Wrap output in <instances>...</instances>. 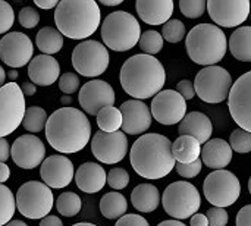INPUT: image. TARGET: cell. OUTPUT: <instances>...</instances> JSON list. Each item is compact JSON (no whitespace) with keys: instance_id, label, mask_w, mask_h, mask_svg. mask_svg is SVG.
Wrapping results in <instances>:
<instances>
[{"instance_id":"obj_1","label":"cell","mask_w":251,"mask_h":226,"mask_svg":"<svg viewBox=\"0 0 251 226\" xmlns=\"http://www.w3.org/2000/svg\"><path fill=\"white\" fill-rule=\"evenodd\" d=\"M44 129L49 144L63 156L84 150L91 138V124L85 113L68 106L54 110Z\"/></svg>"},{"instance_id":"obj_2","label":"cell","mask_w":251,"mask_h":226,"mask_svg":"<svg viewBox=\"0 0 251 226\" xmlns=\"http://www.w3.org/2000/svg\"><path fill=\"white\" fill-rule=\"evenodd\" d=\"M119 81L124 91L134 100H147L162 91L166 82V71L154 56L134 54L122 65Z\"/></svg>"},{"instance_id":"obj_3","label":"cell","mask_w":251,"mask_h":226,"mask_svg":"<svg viewBox=\"0 0 251 226\" xmlns=\"http://www.w3.org/2000/svg\"><path fill=\"white\" fill-rule=\"evenodd\" d=\"M132 169L146 179H162L175 169L172 143L162 134H144L131 147Z\"/></svg>"},{"instance_id":"obj_4","label":"cell","mask_w":251,"mask_h":226,"mask_svg":"<svg viewBox=\"0 0 251 226\" xmlns=\"http://www.w3.org/2000/svg\"><path fill=\"white\" fill-rule=\"evenodd\" d=\"M101 12L94 0H60L54 9L57 31L71 40H85L100 25Z\"/></svg>"},{"instance_id":"obj_5","label":"cell","mask_w":251,"mask_h":226,"mask_svg":"<svg viewBox=\"0 0 251 226\" xmlns=\"http://www.w3.org/2000/svg\"><path fill=\"white\" fill-rule=\"evenodd\" d=\"M185 47L190 59L197 63L215 66L219 63L228 50V40L225 32L215 24H199L196 25L185 38Z\"/></svg>"},{"instance_id":"obj_6","label":"cell","mask_w":251,"mask_h":226,"mask_svg":"<svg viewBox=\"0 0 251 226\" xmlns=\"http://www.w3.org/2000/svg\"><path fill=\"white\" fill-rule=\"evenodd\" d=\"M141 37V26L134 15L125 10L109 13L101 24L104 46L115 51L131 50Z\"/></svg>"},{"instance_id":"obj_7","label":"cell","mask_w":251,"mask_h":226,"mask_svg":"<svg viewBox=\"0 0 251 226\" xmlns=\"http://www.w3.org/2000/svg\"><path fill=\"white\" fill-rule=\"evenodd\" d=\"M162 204L165 212L175 221H184L193 218L199 212L201 197L193 184L187 181H176L165 190Z\"/></svg>"},{"instance_id":"obj_8","label":"cell","mask_w":251,"mask_h":226,"mask_svg":"<svg viewBox=\"0 0 251 226\" xmlns=\"http://www.w3.org/2000/svg\"><path fill=\"white\" fill-rule=\"evenodd\" d=\"M16 209L28 219H44L53 209L54 197L51 188L38 181L22 184L16 193Z\"/></svg>"},{"instance_id":"obj_9","label":"cell","mask_w":251,"mask_h":226,"mask_svg":"<svg viewBox=\"0 0 251 226\" xmlns=\"http://www.w3.org/2000/svg\"><path fill=\"white\" fill-rule=\"evenodd\" d=\"M232 85L234 82L231 74L218 65L203 68L194 81L196 94L200 97V100L210 104L225 101L229 97Z\"/></svg>"},{"instance_id":"obj_10","label":"cell","mask_w":251,"mask_h":226,"mask_svg":"<svg viewBox=\"0 0 251 226\" xmlns=\"http://www.w3.org/2000/svg\"><path fill=\"white\" fill-rule=\"evenodd\" d=\"M203 191L206 200L213 207H229L241 196V182L229 171H213L203 182Z\"/></svg>"},{"instance_id":"obj_11","label":"cell","mask_w":251,"mask_h":226,"mask_svg":"<svg viewBox=\"0 0 251 226\" xmlns=\"http://www.w3.org/2000/svg\"><path fill=\"white\" fill-rule=\"evenodd\" d=\"M110 56L104 44L96 40H85L79 43L72 51L74 69L87 78H96L109 68Z\"/></svg>"},{"instance_id":"obj_12","label":"cell","mask_w":251,"mask_h":226,"mask_svg":"<svg viewBox=\"0 0 251 226\" xmlns=\"http://www.w3.org/2000/svg\"><path fill=\"white\" fill-rule=\"evenodd\" d=\"M25 96L16 82L0 88V138L13 134L25 116Z\"/></svg>"},{"instance_id":"obj_13","label":"cell","mask_w":251,"mask_h":226,"mask_svg":"<svg viewBox=\"0 0 251 226\" xmlns=\"http://www.w3.org/2000/svg\"><path fill=\"white\" fill-rule=\"evenodd\" d=\"M228 106L234 122L241 129L251 132V71L234 82L228 97Z\"/></svg>"},{"instance_id":"obj_14","label":"cell","mask_w":251,"mask_h":226,"mask_svg":"<svg viewBox=\"0 0 251 226\" xmlns=\"http://www.w3.org/2000/svg\"><path fill=\"white\" fill-rule=\"evenodd\" d=\"M151 116L162 125H175L187 115V100L176 90H162L151 101Z\"/></svg>"},{"instance_id":"obj_15","label":"cell","mask_w":251,"mask_h":226,"mask_svg":"<svg viewBox=\"0 0 251 226\" xmlns=\"http://www.w3.org/2000/svg\"><path fill=\"white\" fill-rule=\"evenodd\" d=\"M91 153L104 165H116L128 153V138L122 131L112 134L97 131L91 140Z\"/></svg>"},{"instance_id":"obj_16","label":"cell","mask_w":251,"mask_h":226,"mask_svg":"<svg viewBox=\"0 0 251 226\" xmlns=\"http://www.w3.org/2000/svg\"><path fill=\"white\" fill-rule=\"evenodd\" d=\"M207 12L216 26L234 28L250 18L251 3L249 0H209Z\"/></svg>"},{"instance_id":"obj_17","label":"cell","mask_w":251,"mask_h":226,"mask_svg":"<svg viewBox=\"0 0 251 226\" xmlns=\"http://www.w3.org/2000/svg\"><path fill=\"white\" fill-rule=\"evenodd\" d=\"M34 46L31 38L19 31L9 32L0 40V59L10 68H22L32 60Z\"/></svg>"},{"instance_id":"obj_18","label":"cell","mask_w":251,"mask_h":226,"mask_svg":"<svg viewBox=\"0 0 251 226\" xmlns=\"http://www.w3.org/2000/svg\"><path fill=\"white\" fill-rule=\"evenodd\" d=\"M116 97L113 87L101 79H91L85 82L78 94L79 106L91 116H97L101 109L113 106Z\"/></svg>"},{"instance_id":"obj_19","label":"cell","mask_w":251,"mask_h":226,"mask_svg":"<svg viewBox=\"0 0 251 226\" xmlns=\"http://www.w3.org/2000/svg\"><path fill=\"white\" fill-rule=\"evenodd\" d=\"M10 156L16 166L22 169H35L46 160V146L35 135H21L13 141Z\"/></svg>"},{"instance_id":"obj_20","label":"cell","mask_w":251,"mask_h":226,"mask_svg":"<svg viewBox=\"0 0 251 226\" xmlns=\"http://www.w3.org/2000/svg\"><path fill=\"white\" fill-rule=\"evenodd\" d=\"M40 176L43 179V184H46L49 188H66L75 178L74 163L69 160V157L63 154L49 156L41 163Z\"/></svg>"},{"instance_id":"obj_21","label":"cell","mask_w":251,"mask_h":226,"mask_svg":"<svg viewBox=\"0 0 251 226\" xmlns=\"http://www.w3.org/2000/svg\"><path fill=\"white\" fill-rule=\"evenodd\" d=\"M122 113V131L129 135L144 134L151 125V110L141 100H128L121 106Z\"/></svg>"},{"instance_id":"obj_22","label":"cell","mask_w":251,"mask_h":226,"mask_svg":"<svg viewBox=\"0 0 251 226\" xmlns=\"http://www.w3.org/2000/svg\"><path fill=\"white\" fill-rule=\"evenodd\" d=\"M28 76L34 85H51L60 76V65L53 56H34L32 60L28 63Z\"/></svg>"},{"instance_id":"obj_23","label":"cell","mask_w":251,"mask_h":226,"mask_svg":"<svg viewBox=\"0 0 251 226\" xmlns=\"http://www.w3.org/2000/svg\"><path fill=\"white\" fill-rule=\"evenodd\" d=\"M75 182L82 193L96 194L104 188L107 182V174L101 165L94 162H85L76 169Z\"/></svg>"},{"instance_id":"obj_24","label":"cell","mask_w":251,"mask_h":226,"mask_svg":"<svg viewBox=\"0 0 251 226\" xmlns=\"http://www.w3.org/2000/svg\"><path fill=\"white\" fill-rule=\"evenodd\" d=\"M172 0H137L135 9L141 21L149 25H165L174 13Z\"/></svg>"},{"instance_id":"obj_25","label":"cell","mask_w":251,"mask_h":226,"mask_svg":"<svg viewBox=\"0 0 251 226\" xmlns=\"http://www.w3.org/2000/svg\"><path fill=\"white\" fill-rule=\"evenodd\" d=\"M232 160V149L228 141L213 138L201 147V162L215 171H224Z\"/></svg>"},{"instance_id":"obj_26","label":"cell","mask_w":251,"mask_h":226,"mask_svg":"<svg viewBox=\"0 0 251 226\" xmlns=\"http://www.w3.org/2000/svg\"><path fill=\"white\" fill-rule=\"evenodd\" d=\"M178 131H179V135H190L204 146L207 141H210L213 125L207 115L201 112H190L181 121Z\"/></svg>"},{"instance_id":"obj_27","label":"cell","mask_w":251,"mask_h":226,"mask_svg":"<svg viewBox=\"0 0 251 226\" xmlns=\"http://www.w3.org/2000/svg\"><path fill=\"white\" fill-rule=\"evenodd\" d=\"M131 203L141 213H153L160 204V193L151 184H140L131 193Z\"/></svg>"},{"instance_id":"obj_28","label":"cell","mask_w":251,"mask_h":226,"mask_svg":"<svg viewBox=\"0 0 251 226\" xmlns=\"http://www.w3.org/2000/svg\"><path fill=\"white\" fill-rule=\"evenodd\" d=\"M172 154L176 163H194L201 157V144L190 135H179L172 143Z\"/></svg>"},{"instance_id":"obj_29","label":"cell","mask_w":251,"mask_h":226,"mask_svg":"<svg viewBox=\"0 0 251 226\" xmlns=\"http://www.w3.org/2000/svg\"><path fill=\"white\" fill-rule=\"evenodd\" d=\"M229 51L240 62H251V26H240L232 32Z\"/></svg>"},{"instance_id":"obj_30","label":"cell","mask_w":251,"mask_h":226,"mask_svg":"<svg viewBox=\"0 0 251 226\" xmlns=\"http://www.w3.org/2000/svg\"><path fill=\"white\" fill-rule=\"evenodd\" d=\"M35 44L43 54L51 56L62 50L63 47V35L54 26H44L37 32Z\"/></svg>"},{"instance_id":"obj_31","label":"cell","mask_w":251,"mask_h":226,"mask_svg":"<svg viewBox=\"0 0 251 226\" xmlns=\"http://www.w3.org/2000/svg\"><path fill=\"white\" fill-rule=\"evenodd\" d=\"M128 210V201L126 199L118 193H107L100 200V212L106 219H121L125 216Z\"/></svg>"},{"instance_id":"obj_32","label":"cell","mask_w":251,"mask_h":226,"mask_svg":"<svg viewBox=\"0 0 251 226\" xmlns=\"http://www.w3.org/2000/svg\"><path fill=\"white\" fill-rule=\"evenodd\" d=\"M122 113L121 109L115 107V106H109L104 107L99 112L97 115V125L100 128V131L112 134V132H118L122 128Z\"/></svg>"},{"instance_id":"obj_33","label":"cell","mask_w":251,"mask_h":226,"mask_svg":"<svg viewBox=\"0 0 251 226\" xmlns=\"http://www.w3.org/2000/svg\"><path fill=\"white\" fill-rule=\"evenodd\" d=\"M47 113L43 107H38V106H31L25 110V116H24V121H22V126L28 131V132H32V134H37L40 131H43L46 128V124H47Z\"/></svg>"},{"instance_id":"obj_34","label":"cell","mask_w":251,"mask_h":226,"mask_svg":"<svg viewBox=\"0 0 251 226\" xmlns=\"http://www.w3.org/2000/svg\"><path fill=\"white\" fill-rule=\"evenodd\" d=\"M82 207V201L79 199L78 194L75 193H62L57 200H56V210L59 212V215L65 216V218H74L81 212Z\"/></svg>"},{"instance_id":"obj_35","label":"cell","mask_w":251,"mask_h":226,"mask_svg":"<svg viewBox=\"0 0 251 226\" xmlns=\"http://www.w3.org/2000/svg\"><path fill=\"white\" fill-rule=\"evenodd\" d=\"M16 210V200L9 187L0 184V226L7 225Z\"/></svg>"},{"instance_id":"obj_36","label":"cell","mask_w":251,"mask_h":226,"mask_svg":"<svg viewBox=\"0 0 251 226\" xmlns=\"http://www.w3.org/2000/svg\"><path fill=\"white\" fill-rule=\"evenodd\" d=\"M140 49L144 51V54L154 56L163 49V37L157 31L149 29L141 34L140 37Z\"/></svg>"},{"instance_id":"obj_37","label":"cell","mask_w":251,"mask_h":226,"mask_svg":"<svg viewBox=\"0 0 251 226\" xmlns=\"http://www.w3.org/2000/svg\"><path fill=\"white\" fill-rule=\"evenodd\" d=\"M162 37L168 43H179L187 37V29L182 21L179 19H171L166 22L162 28Z\"/></svg>"},{"instance_id":"obj_38","label":"cell","mask_w":251,"mask_h":226,"mask_svg":"<svg viewBox=\"0 0 251 226\" xmlns=\"http://www.w3.org/2000/svg\"><path fill=\"white\" fill-rule=\"evenodd\" d=\"M229 146L235 153L240 154L251 153V132H247L241 128L235 129L229 137Z\"/></svg>"},{"instance_id":"obj_39","label":"cell","mask_w":251,"mask_h":226,"mask_svg":"<svg viewBox=\"0 0 251 226\" xmlns=\"http://www.w3.org/2000/svg\"><path fill=\"white\" fill-rule=\"evenodd\" d=\"M179 9L184 16L190 19H197L204 15L207 10V1L206 0H181Z\"/></svg>"},{"instance_id":"obj_40","label":"cell","mask_w":251,"mask_h":226,"mask_svg":"<svg viewBox=\"0 0 251 226\" xmlns=\"http://www.w3.org/2000/svg\"><path fill=\"white\" fill-rule=\"evenodd\" d=\"M107 184L110 188L121 191L129 184V174L124 168H113L107 172Z\"/></svg>"},{"instance_id":"obj_41","label":"cell","mask_w":251,"mask_h":226,"mask_svg":"<svg viewBox=\"0 0 251 226\" xmlns=\"http://www.w3.org/2000/svg\"><path fill=\"white\" fill-rule=\"evenodd\" d=\"M59 88L65 96H71L79 88V76L74 72H66L59 78Z\"/></svg>"},{"instance_id":"obj_42","label":"cell","mask_w":251,"mask_h":226,"mask_svg":"<svg viewBox=\"0 0 251 226\" xmlns=\"http://www.w3.org/2000/svg\"><path fill=\"white\" fill-rule=\"evenodd\" d=\"M13 22H15V13L12 6L7 1L0 0V34H6L12 28Z\"/></svg>"},{"instance_id":"obj_43","label":"cell","mask_w":251,"mask_h":226,"mask_svg":"<svg viewBox=\"0 0 251 226\" xmlns=\"http://www.w3.org/2000/svg\"><path fill=\"white\" fill-rule=\"evenodd\" d=\"M40 22V13L31 7V6H25L21 9L19 12V24L24 26V28H34L37 26Z\"/></svg>"},{"instance_id":"obj_44","label":"cell","mask_w":251,"mask_h":226,"mask_svg":"<svg viewBox=\"0 0 251 226\" xmlns=\"http://www.w3.org/2000/svg\"><path fill=\"white\" fill-rule=\"evenodd\" d=\"M201 166H203V162L201 159H199L197 162L194 163H176L175 165V171L178 172V175H181L182 178H187V179H191V178H196L200 172H201Z\"/></svg>"},{"instance_id":"obj_45","label":"cell","mask_w":251,"mask_h":226,"mask_svg":"<svg viewBox=\"0 0 251 226\" xmlns=\"http://www.w3.org/2000/svg\"><path fill=\"white\" fill-rule=\"evenodd\" d=\"M206 218L209 221V226H226L229 221V215L225 209L212 207L206 212Z\"/></svg>"},{"instance_id":"obj_46","label":"cell","mask_w":251,"mask_h":226,"mask_svg":"<svg viewBox=\"0 0 251 226\" xmlns=\"http://www.w3.org/2000/svg\"><path fill=\"white\" fill-rule=\"evenodd\" d=\"M115 226H150V224L140 215H125L118 219Z\"/></svg>"},{"instance_id":"obj_47","label":"cell","mask_w":251,"mask_h":226,"mask_svg":"<svg viewBox=\"0 0 251 226\" xmlns=\"http://www.w3.org/2000/svg\"><path fill=\"white\" fill-rule=\"evenodd\" d=\"M176 91H178L185 100H193V97L197 96V94H196L194 84H193V81H190V79H182V81H179L178 85H176Z\"/></svg>"},{"instance_id":"obj_48","label":"cell","mask_w":251,"mask_h":226,"mask_svg":"<svg viewBox=\"0 0 251 226\" xmlns=\"http://www.w3.org/2000/svg\"><path fill=\"white\" fill-rule=\"evenodd\" d=\"M237 226H251V204L244 206L238 213L235 219Z\"/></svg>"},{"instance_id":"obj_49","label":"cell","mask_w":251,"mask_h":226,"mask_svg":"<svg viewBox=\"0 0 251 226\" xmlns=\"http://www.w3.org/2000/svg\"><path fill=\"white\" fill-rule=\"evenodd\" d=\"M10 157V144L7 140L0 138V163H4Z\"/></svg>"},{"instance_id":"obj_50","label":"cell","mask_w":251,"mask_h":226,"mask_svg":"<svg viewBox=\"0 0 251 226\" xmlns=\"http://www.w3.org/2000/svg\"><path fill=\"white\" fill-rule=\"evenodd\" d=\"M190 226H209V221H207L206 215L196 213L190 221Z\"/></svg>"},{"instance_id":"obj_51","label":"cell","mask_w":251,"mask_h":226,"mask_svg":"<svg viewBox=\"0 0 251 226\" xmlns=\"http://www.w3.org/2000/svg\"><path fill=\"white\" fill-rule=\"evenodd\" d=\"M40 226H63V222L57 216H46L44 219L40 221Z\"/></svg>"},{"instance_id":"obj_52","label":"cell","mask_w":251,"mask_h":226,"mask_svg":"<svg viewBox=\"0 0 251 226\" xmlns=\"http://www.w3.org/2000/svg\"><path fill=\"white\" fill-rule=\"evenodd\" d=\"M34 4H35L37 7H40V9H46V10H47V9H56L57 4H59V1H57V0H47V1L35 0Z\"/></svg>"},{"instance_id":"obj_53","label":"cell","mask_w":251,"mask_h":226,"mask_svg":"<svg viewBox=\"0 0 251 226\" xmlns=\"http://www.w3.org/2000/svg\"><path fill=\"white\" fill-rule=\"evenodd\" d=\"M24 96H34L37 93V85H34L32 82H22V87H21Z\"/></svg>"},{"instance_id":"obj_54","label":"cell","mask_w":251,"mask_h":226,"mask_svg":"<svg viewBox=\"0 0 251 226\" xmlns=\"http://www.w3.org/2000/svg\"><path fill=\"white\" fill-rule=\"evenodd\" d=\"M10 178V169L6 163H0V184L6 182Z\"/></svg>"},{"instance_id":"obj_55","label":"cell","mask_w":251,"mask_h":226,"mask_svg":"<svg viewBox=\"0 0 251 226\" xmlns=\"http://www.w3.org/2000/svg\"><path fill=\"white\" fill-rule=\"evenodd\" d=\"M157 226H187L185 224H182L181 221H163V222H160Z\"/></svg>"},{"instance_id":"obj_56","label":"cell","mask_w":251,"mask_h":226,"mask_svg":"<svg viewBox=\"0 0 251 226\" xmlns=\"http://www.w3.org/2000/svg\"><path fill=\"white\" fill-rule=\"evenodd\" d=\"M100 3L104 4V6H118V4L122 3V0H101Z\"/></svg>"},{"instance_id":"obj_57","label":"cell","mask_w":251,"mask_h":226,"mask_svg":"<svg viewBox=\"0 0 251 226\" xmlns=\"http://www.w3.org/2000/svg\"><path fill=\"white\" fill-rule=\"evenodd\" d=\"M6 76L10 79V82H15L16 79H18V76H19V74H18V71H9L7 74H6Z\"/></svg>"},{"instance_id":"obj_58","label":"cell","mask_w":251,"mask_h":226,"mask_svg":"<svg viewBox=\"0 0 251 226\" xmlns=\"http://www.w3.org/2000/svg\"><path fill=\"white\" fill-rule=\"evenodd\" d=\"M4 81H6V72H4V69L0 66V88L4 85Z\"/></svg>"},{"instance_id":"obj_59","label":"cell","mask_w":251,"mask_h":226,"mask_svg":"<svg viewBox=\"0 0 251 226\" xmlns=\"http://www.w3.org/2000/svg\"><path fill=\"white\" fill-rule=\"evenodd\" d=\"M60 101H62V104L66 107V104H71V103H72V97H71V96H63V97L60 99Z\"/></svg>"},{"instance_id":"obj_60","label":"cell","mask_w":251,"mask_h":226,"mask_svg":"<svg viewBox=\"0 0 251 226\" xmlns=\"http://www.w3.org/2000/svg\"><path fill=\"white\" fill-rule=\"evenodd\" d=\"M4 226H28L25 222H22V221H10L7 225Z\"/></svg>"},{"instance_id":"obj_61","label":"cell","mask_w":251,"mask_h":226,"mask_svg":"<svg viewBox=\"0 0 251 226\" xmlns=\"http://www.w3.org/2000/svg\"><path fill=\"white\" fill-rule=\"evenodd\" d=\"M72 226H97L94 225V224H88V222H79V224H75V225Z\"/></svg>"},{"instance_id":"obj_62","label":"cell","mask_w":251,"mask_h":226,"mask_svg":"<svg viewBox=\"0 0 251 226\" xmlns=\"http://www.w3.org/2000/svg\"><path fill=\"white\" fill-rule=\"evenodd\" d=\"M249 191H250V194H251V176H250V179H249Z\"/></svg>"},{"instance_id":"obj_63","label":"cell","mask_w":251,"mask_h":226,"mask_svg":"<svg viewBox=\"0 0 251 226\" xmlns=\"http://www.w3.org/2000/svg\"><path fill=\"white\" fill-rule=\"evenodd\" d=\"M250 19H251V13H250Z\"/></svg>"}]
</instances>
